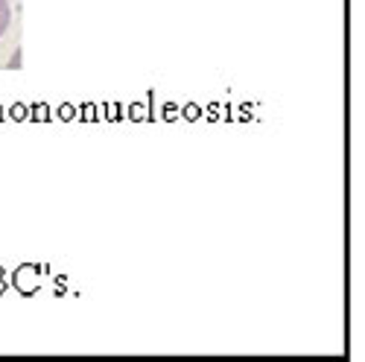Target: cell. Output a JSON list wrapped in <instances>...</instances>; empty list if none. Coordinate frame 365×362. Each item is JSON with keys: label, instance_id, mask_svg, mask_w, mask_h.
Wrapping results in <instances>:
<instances>
[{"label": "cell", "instance_id": "cell-1", "mask_svg": "<svg viewBox=\"0 0 365 362\" xmlns=\"http://www.w3.org/2000/svg\"><path fill=\"white\" fill-rule=\"evenodd\" d=\"M9 24H12V6H9V0H0V38L6 36Z\"/></svg>", "mask_w": 365, "mask_h": 362}]
</instances>
